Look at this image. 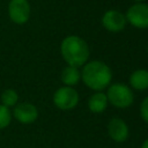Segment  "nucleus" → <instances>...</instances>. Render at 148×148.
Segmentation results:
<instances>
[{
  "label": "nucleus",
  "mask_w": 148,
  "mask_h": 148,
  "mask_svg": "<svg viewBox=\"0 0 148 148\" xmlns=\"http://www.w3.org/2000/svg\"><path fill=\"white\" fill-rule=\"evenodd\" d=\"M108 105H109L108 97H106L105 92H102V91L94 92L88 99V109L92 113L104 112L106 110Z\"/></svg>",
  "instance_id": "nucleus-10"
},
{
  "label": "nucleus",
  "mask_w": 148,
  "mask_h": 148,
  "mask_svg": "<svg viewBox=\"0 0 148 148\" xmlns=\"http://www.w3.org/2000/svg\"><path fill=\"white\" fill-rule=\"evenodd\" d=\"M126 21L138 29L148 28V3L135 2L125 13Z\"/></svg>",
  "instance_id": "nucleus-5"
},
{
  "label": "nucleus",
  "mask_w": 148,
  "mask_h": 148,
  "mask_svg": "<svg viewBox=\"0 0 148 148\" xmlns=\"http://www.w3.org/2000/svg\"><path fill=\"white\" fill-rule=\"evenodd\" d=\"M12 120V112L9 108L0 104V130L7 127Z\"/></svg>",
  "instance_id": "nucleus-14"
},
{
  "label": "nucleus",
  "mask_w": 148,
  "mask_h": 148,
  "mask_svg": "<svg viewBox=\"0 0 148 148\" xmlns=\"http://www.w3.org/2000/svg\"><path fill=\"white\" fill-rule=\"evenodd\" d=\"M140 116L142 120L148 124V96H146L140 104Z\"/></svg>",
  "instance_id": "nucleus-15"
},
{
  "label": "nucleus",
  "mask_w": 148,
  "mask_h": 148,
  "mask_svg": "<svg viewBox=\"0 0 148 148\" xmlns=\"http://www.w3.org/2000/svg\"><path fill=\"white\" fill-rule=\"evenodd\" d=\"M133 1H135V2H143L145 0H133Z\"/></svg>",
  "instance_id": "nucleus-17"
},
{
  "label": "nucleus",
  "mask_w": 148,
  "mask_h": 148,
  "mask_svg": "<svg viewBox=\"0 0 148 148\" xmlns=\"http://www.w3.org/2000/svg\"><path fill=\"white\" fill-rule=\"evenodd\" d=\"M108 134L114 142H124L127 140L130 134V128L126 121L121 118H112L108 123Z\"/></svg>",
  "instance_id": "nucleus-8"
},
{
  "label": "nucleus",
  "mask_w": 148,
  "mask_h": 148,
  "mask_svg": "<svg viewBox=\"0 0 148 148\" xmlns=\"http://www.w3.org/2000/svg\"><path fill=\"white\" fill-rule=\"evenodd\" d=\"M17 101H18V96H17V92H16L14 89H6V90L1 94V102H2V105L7 106V108L16 105Z\"/></svg>",
  "instance_id": "nucleus-13"
},
{
  "label": "nucleus",
  "mask_w": 148,
  "mask_h": 148,
  "mask_svg": "<svg viewBox=\"0 0 148 148\" xmlns=\"http://www.w3.org/2000/svg\"><path fill=\"white\" fill-rule=\"evenodd\" d=\"M81 80L94 91H102L108 88L112 80L111 68L101 60L87 61L81 71Z\"/></svg>",
  "instance_id": "nucleus-1"
},
{
  "label": "nucleus",
  "mask_w": 148,
  "mask_h": 148,
  "mask_svg": "<svg viewBox=\"0 0 148 148\" xmlns=\"http://www.w3.org/2000/svg\"><path fill=\"white\" fill-rule=\"evenodd\" d=\"M31 7L28 0H10L8 3V16L15 24H24L29 21Z\"/></svg>",
  "instance_id": "nucleus-6"
},
{
  "label": "nucleus",
  "mask_w": 148,
  "mask_h": 148,
  "mask_svg": "<svg viewBox=\"0 0 148 148\" xmlns=\"http://www.w3.org/2000/svg\"><path fill=\"white\" fill-rule=\"evenodd\" d=\"M130 88L135 90H146L148 89V71L147 69H135L132 72L128 79Z\"/></svg>",
  "instance_id": "nucleus-11"
},
{
  "label": "nucleus",
  "mask_w": 148,
  "mask_h": 148,
  "mask_svg": "<svg viewBox=\"0 0 148 148\" xmlns=\"http://www.w3.org/2000/svg\"><path fill=\"white\" fill-rule=\"evenodd\" d=\"M126 17L119 10L109 9L102 16V25L110 32H119L126 27Z\"/></svg>",
  "instance_id": "nucleus-7"
},
{
  "label": "nucleus",
  "mask_w": 148,
  "mask_h": 148,
  "mask_svg": "<svg viewBox=\"0 0 148 148\" xmlns=\"http://www.w3.org/2000/svg\"><path fill=\"white\" fill-rule=\"evenodd\" d=\"M79 101H80L79 92L73 87H68V86L60 87L53 94L54 105L58 109L64 110V111L74 109L79 104Z\"/></svg>",
  "instance_id": "nucleus-4"
},
{
  "label": "nucleus",
  "mask_w": 148,
  "mask_h": 148,
  "mask_svg": "<svg viewBox=\"0 0 148 148\" xmlns=\"http://www.w3.org/2000/svg\"><path fill=\"white\" fill-rule=\"evenodd\" d=\"M147 52H148V45H147Z\"/></svg>",
  "instance_id": "nucleus-18"
},
{
  "label": "nucleus",
  "mask_w": 148,
  "mask_h": 148,
  "mask_svg": "<svg viewBox=\"0 0 148 148\" xmlns=\"http://www.w3.org/2000/svg\"><path fill=\"white\" fill-rule=\"evenodd\" d=\"M108 102L118 109H126L134 102V94L130 86L124 83H113L108 87L105 92Z\"/></svg>",
  "instance_id": "nucleus-3"
},
{
  "label": "nucleus",
  "mask_w": 148,
  "mask_h": 148,
  "mask_svg": "<svg viewBox=\"0 0 148 148\" xmlns=\"http://www.w3.org/2000/svg\"><path fill=\"white\" fill-rule=\"evenodd\" d=\"M60 53L68 66L79 68L88 61L90 50L83 38L71 35L62 39L60 44Z\"/></svg>",
  "instance_id": "nucleus-2"
},
{
  "label": "nucleus",
  "mask_w": 148,
  "mask_h": 148,
  "mask_svg": "<svg viewBox=\"0 0 148 148\" xmlns=\"http://www.w3.org/2000/svg\"><path fill=\"white\" fill-rule=\"evenodd\" d=\"M13 114L14 118L21 124H32L38 117V110L34 104L23 102L15 105Z\"/></svg>",
  "instance_id": "nucleus-9"
},
{
  "label": "nucleus",
  "mask_w": 148,
  "mask_h": 148,
  "mask_svg": "<svg viewBox=\"0 0 148 148\" xmlns=\"http://www.w3.org/2000/svg\"><path fill=\"white\" fill-rule=\"evenodd\" d=\"M140 148H148V139H146V140L142 142V145H141Z\"/></svg>",
  "instance_id": "nucleus-16"
},
{
  "label": "nucleus",
  "mask_w": 148,
  "mask_h": 148,
  "mask_svg": "<svg viewBox=\"0 0 148 148\" xmlns=\"http://www.w3.org/2000/svg\"><path fill=\"white\" fill-rule=\"evenodd\" d=\"M81 81V72L77 67L66 66L61 72V82L65 86L74 87Z\"/></svg>",
  "instance_id": "nucleus-12"
}]
</instances>
